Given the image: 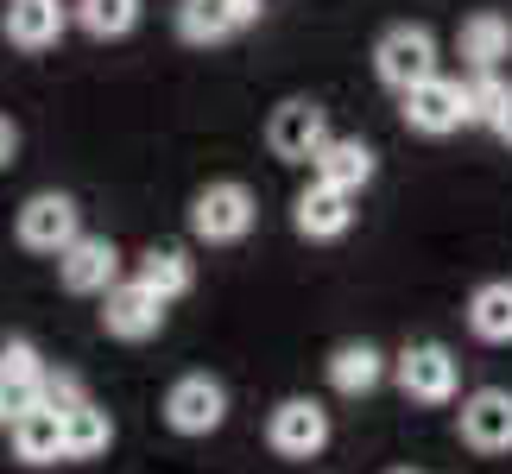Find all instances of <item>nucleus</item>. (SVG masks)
I'll use <instances>...</instances> for the list:
<instances>
[{
	"label": "nucleus",
	"mask_w": 512,
	"mask_h": 474,
	"mask_svg": "<svg viewBox=\"0 0 512 474\" xmlns=\"http://www.w3.org/2000/svg\"><path fill=\"white\" fill-rule=\"evenodd\" d=\"M13 165H19V121L0 114V171H13Z\"/></svg>",
	"instance_id": "bb28decb"
},
{
	"label": "nucleus",
	"mask_w": 512,
	"mask_h": 474,
	"mask_svg": "<svg viewBox=\"0 0 512 474\" xmlns=\"http://www.w3.org/2000/svg\"><path fill=\"white\" fill-rule=\"evenodd\" d=\"M373 76L392 89V95H411L424 89L437 70V32L418 26V19H399V26H386L380 38H373Z\"/></svg>",
	"instance_id": "f03ea898"
},
{
	"label": "nucleus",
	"mask_w": 512,
	"mask_h": 474,
	"mask_svg": "<svg viewBox=\"0 0 512 474\" xmlns=\"http://www.w3.org/2000/svg\"><path fill=\"white\" fill-rule=\"evenodd\" d=\"M456 57H462L468 76H500V64L512 57V19L494 13V7L468 13L462 32H456Z\"/></svg>",
	"instance_id": "4468645a"
},
{
	"label": "nucleus",
	"mask_w": 512,
	"mask_h": 474,
	"mask_svg": "<svg viewBox=\"0 0 512 474\" xmlns=\"http://www.w3.org/2000/svg\"><path fill=\"white\" fill-rule=\"evenodd\" d=\"M323 373H329V386H336L342 399H367V392L392 373V361H386L373 342H342V348L323 361Z\"/></svg>",
	"instance_id": "f3484780"
},
{
	"label": "nucleus",
	"mask_w": 512,
	"mask_h": 474,
	"mask_svg": "<svg viewBox=\"0 0 512 474\" xmlns=\"http://www.w3.org/2000/svg\"><path fill=\"white\" fill-rule=\"evenodd\" d=\"M13 418H19V405H13V399H7V392H0V430H7V424H13Z\"/></svg>",
	"instance_id": "c85d7f7f"
},
{
	"label": "nucleus",
	"mask_w": 512,
	"mask_h": 474,
	"mask_svg": "<svg viewBox=\"0 0 512 474\" xmlns=\"http://www.w3.org/2000/svg\"><path fill=\"white\" fill-rule=\"evenodd\" d=\"M190 7H215V0H190Z\"/></svg>",
	"instance_id": "7c9ffc66"
},
{
	"label": "nucleus",
	"mask_w": 512,
	"mask_h": 474,
	"mask_svg": "<svg viewBox=\"0 0 512 474\" xmlns=\"http://www.w3.org/2000/svg\"><path fill=\"white\" fill-rule=\"evenodd\" d=\"M45 354H38V342H26V335H7L0 342V392L26 411V405H38V386H45Z\"/></svg>",
	"instance_id": "aec40b11"
},
{
	"label": "nucleus",
	"mask_w": 512,
	"mask_h": 474,
	"mask_svg": "<svg viewBox=\"0 0 512 474\" xmlns=\"http://www.w3.org/2000/svg\"><path fill=\"white\" fill-rule=\"evenodd\" d=\"M215 13L228 19V32H247V26H260L266 0H215Z\"/></svg>",
	"instance_id": "a878e982"
},
{
	"label": "nucleus",
	"mask_w": 512,
	"mask_h": 474,
	"mask_svg": "<svg viewBox=\"0 0 512 474\" xmlns=\"http://www.w3.org/2000/svg\"><path fill=\"white\" fill-rule=\"evenodd\" d=\"M13 241L38 253V260H64V253L83 241V209H76L70 190H32L13 215Z\"/></svg>",
	"instance_id": "f257e3e1"
},
{
	"label": "nucleus",
	"mask_w": 512,
	"mask_h": 474,
	"mask_svg": "<svg viewBox=\"0 0 512 474\" xmlns=\"http://www.w3.org/2000/svg\"><path fill=\"white\" fill-rule=\"evenodd\" d=\"M253 222H260V203H253V190L241 184V177H215V184H203L190 196V234L209 241V247L247 241Z\"/></svg>",
	"instance_id": "7ed1b4c3"
},
{
	"label": "nucleus",
	"mask_w": 512,
	"mask_h": 474,
	"mask_svg": "<svg viewBox=\"0 0 512 474\" xmlns=\"http://www.w3.org/2000/svg\"><path fill=\"white\" fill-rule=\"evenodd\" d=\"M70 19L89 38H127L133 26H140V0H76Z\"/></svg>",
	"instance_id": "4be33fe9"
},
{
	"label": "nucleus",
	"mask_w": 512,
	"mask_h": 474,
	"mask_svg": "<svg viewBox=\"0 0 512 474\" xmlns=\"http://www.w3.org/2000/svg\"><path fill=\"white\" fill-rule=\"evenodd\" d=\"M266 449L279 462H317L329 449V411L323 399H304V392H291L266 411Z\"/></svg>",
	"instance_id": "39448f33"
},
{
	"label": "nucleus",
	"mask_w": 512,
	"mask_h": 474,
	"mask_svg": "<svg viewBox=\"0 0 512 474\" xmlns=\"http://www.w3.org/2000/svg\"><path fill=\"white\" fill-rule=\"evenodd\" d=\"M0 32H7V45L13 51H57V38L70 32V7L64 0H13L7 13H0Z\"/></svg>",
	"instance_id": "ddd939ff"
},
{
	"label": "nucleus",
	"mask_w": 512,
	"mask_h": 474,
	"mask_svg": "<svg viewBox=\"0 0 512 474\" xmlns=\"http://www.w3.org/2000/svg\"><path fill=\"white\" fill-rule=\"evenodd\" d=\"M456 437L475 456H512V392L506 386H475L456 411Z\"/></svg>",
	"instance_id": "1a4fd4ad"
},
{
	"label": "nucleus",
	"mask_w": 512,
	"mask_h": 474,
	"mask_svg": "<svg viewBox=\"0 0 512 474\" xmlns=\"http://www.w3.org/2000/svg\"><path fill=\"white\" fill-rule=\"evenodd\" d=\"M392 380L411 405H456L462 392V367L443 342H411L405 354H392Z\"/></svg>",
	"instance_id": "423d86ee"
},
{
	"label": "nucleus",
	"mask_w": 512,
	"mask_h": 474,
	"mask_svg": "<svg viewBox=\"0 0 512 474\" xmlns=\"http://www.w3.org/2000/svg\"><path fill=\"white\" fill-rule=\"evenodd\" d=\"M57 285H64L70 298H108V291L121 285V247H114L108 234H83V241L57 260Z\"/></svg>",
	"instance_id": "9d476101"
},
{
	"label": "nucleus",
	"mask_w": 512,
	"mask_h": 474,
	"mask_svg": "<svg viewBox=\"0 0 512 474\" xmlns=\"http://www.w3.org/2000/svg\"><path fill=\"white\" fill-rule=\"evenodd\" d=\"M291 228H298L304 241H342L354 228V196L329 190V184H304L291 196Z\"/></svg>",
	"instance_id": "2eb2a0df"
},
{
	"label": "nucleus",
	"mask_w": 512,
	"mask_h": 474,
	"mask_svg": "<svg viewBox=\"0 0 512 474\" xmlns=\"http://www.w3.org/2000/svg\"><path fill=\"white\" fill-rule=\"evenodd\" d=\"M7 7H13V0H7Z\"/></svg>",
	"instance_id": "2f4dec72"
},
{
	"label": "nucleus",
	"mask_w": 512,
	"mask_h": 474,
	"mask_svg": "<svg viewBox=\"0 0 512 474\" xmlns=\"http://www.w3.org/2000/svg\"><path fill=\"white\" fill-rule=\"evenodd\" d=\"M386 474H418V468H386Z\"/></svg>",
	"instance_id": "c756f323"
},
{
	"label": "nucleus",
	"mask_w": 512,
	"mask_h": 474,
	"mask_svg": "<svg viewBox=\"0 0 512 474\" xmlns=\"http://www.w3.org/2000/svg\"><path fill=\"white\" fill-rule=\"evenodd\" d=\"M165 424L177 437H215V430L228 424V386L215 380V373H177L165 386Z\"/></svg>",
	"instance_id": "0eeeda50"
},
{
	"label": "nucleus",
	"mask_w": 512,
	"mask_h": 474,
	"mask_svg": "<svg viewBox=\"0 0 512 474\" xmlns=\"http://www.w3.org/2000/svg\"><path fill=\"white\" fill-rule=\"evenodd\" d=\"M83 399H89L83 380H76V373H64V367H51L45 386H38V405H51V411H76Z\"/></svg>",
	"instance_id": "393cba45"
},
{
	"label": "nucleus",
	"mask_w": 512,
	"mask_h": 474,
	"mask_svg": "<svg viewBox=\"0 0 512 474\" xmlns=\"http://www.w3.org/2000/svg\"><path fill=\"white\" fill-rule=\"evenodd\" d=\"M329 140H336V133H329V108L310 102V95H285V102L266 114V152L279 158V165H317Z\"/></svg>",
	"instance_id": "20e7f679"
},
{
	"label": "nucleus",
	"mask_w": 512,
	"mask_h": 474,
	"mask_svg": "<svg viewBox=\"0 0 512 474\" xmlns=\"http://www.w3.org/2000/svg\"><path fill=\"white\" fill-rule=\"evenodd\" d=\"M7 443H13V456L26 462V468H51V462H64V411H51V405H26L19 418L7 424Z\"/></svg>",
	"instance_id": "dca6fc26"
},
{
	"label": "nucleus",
	"mask_w": 512,
	"mask_h": 474,
	"mask_svg": "<svg viewBox=\"0 0 512 474\" xmlns=\"http://www.w3.org/2000/svg\"><path fill=\"white\" fill-rule=\"evenodd\" d=\"M133 279H140L159 304H177V298H190V291H196V260H190L184 247H146L140 266H133Z\"/></svg>",
	"instance_id": "a211bd4d"
},
{
	"label": "nucleus",
	"mask_w": 512,
	"mask_h": 474,
	"mask_svg": "<svg viewBox=\"0 0 512 474\" xmlns=\"http://www.w3.org/2000/svg\"><path fill=\"white\" fill-rule=\"evenodd\" d=\"M165 310L171 304H159L140 279H121L102 298V335H114V342H152L165 329Z\"/></svg>",
	"instance_id": "9b49d317"
},
{
	"label": "nucleus",
	"mask_w": 512,
	"mask_h": 474,
	"mask_svg": "<svg viewBox=\"0 0 512 474\" xmlns=\"http://www.w3.org/2000/svg\"><path fill=\"white\" fill-rule=\"evenodd\" d=\"M177 38H184V45H222V38H234L228 32V19L215 13V7H177Z\"/></svg>",
	"instance_id": "b1692460"
},
{
	"label": "nucleus",
	"mask_w": 512,
	"mask_h": 474,
	"mask_svg": "<svg viewBox=\"0 0 512 474\" xmlns=\"http://www.w3.org/2000/svg\"><path fill=\"white\" fill-rule=\"evenodd\" d=\"M462 83H468V127H494V114L506 108L512 83L506 76H462Z\"/></svg>",
	"instance_id": "5701e85b"
},
{
	"label": "nucleus",
	"mask_w": 512,
	"mask_h": 474,
	"mask_svg": "<svg viewBox=\"0 0 512 474\" xmlns=\"http://www.w3.org/2000/svg\"><path fill=\"white\" fill-rule=\"evenodd\" d=\"M373 177H380V152H373L361 133H336V140L323 146V158L310 165V184H329L342 196H361Z\"/></svg>",
	"instance_id": "f8f14e48"
},
{
	"label": "nucleus",
	"mask_w": 512,
	"mask_h": 474,
	"mask_svg": "<svg viewBox=\"0 0 512 474\" xmlns=\"http://www.w3.org/2000/svg\"><path fill=\"white\" fill-rule=\"evenodd\" d=\"M399 114L411 133H424V140H449V133L468 127V83L462 76H430L424 89L399 95Z\"/></svg>",
	"instance_id": "6e6552de"
},
{
	"label": "nucleus",
	"mask_w": 512,
	"mask_h": 474,
	"mask_svg": "<svg viewBox=\"0 0 512 474\" xmlns=\"http://www.w3.org/2000/svg\"><path fill=\"white\" fill-rule=\"evenodd\" d=\"M114 449V418L95 399H83L76 411H64V462H102Z\"/></svg>",
	"instance_id": "412c9836"
},
{
	"label": "nucleus",
	"mask_w": 512,
	"mask_h": 474,
	"mask_svg": "<svg viewBox=\"0 0 512 474\" xmlns=\"http://www.w3.org/2000/svg\"><path fill=\"white\" fill-rule=\"evenodd\" d=\"M468 335L475 342H487V348H506L512 342V279H487V285H475L468 291Z\"/></svg>",
	"instance_id": "6ab92c4d"
},
{
	"label": "nucleus",
	"mask_w": 512,
	"mask_h": 474,
	"mask_svg": "<svg viewBox=\"0 0 512 474\" xmlns=\"http://www.w3.org/2000/svg\"><path fill=\"white\" fill-rule=\"evenodd\" d=\"M494 140H506V146H512V95H506V108L494 114Z\"/></svg>",
	"instance_id": "cd10ccee"
}]
</instances>
